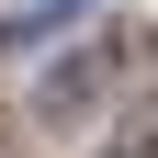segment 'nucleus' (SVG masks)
Returning a JSON list of instances; mask_svg holds the SVG:
<instances>
[{
  "label": "nucleus",
  "instance_id": "nucleus-1",
  "mask_svg": "<svg viewBox=\"0 0 158 158\" xmlns=\"http://www.w3.org/2000/svg\"><path fill=\"white\" fill-rule=\"evenodd\" d=\"M34 11H90V0H34Z\"/></svg>",
  "mask_w": 158,
  "mask_h": 158
}]
</instances>
